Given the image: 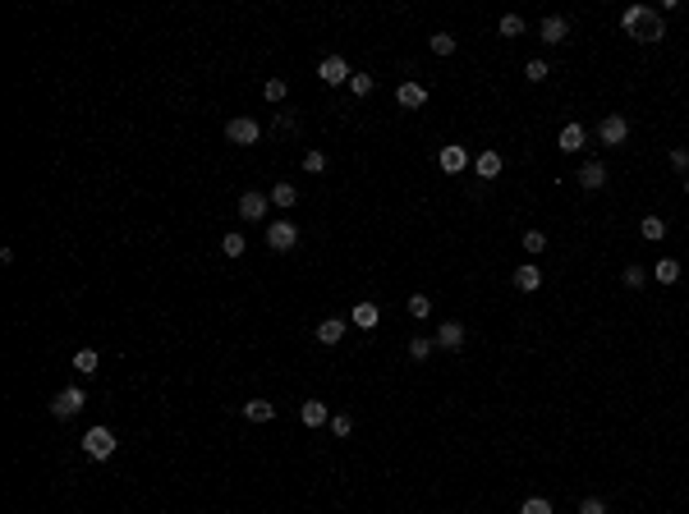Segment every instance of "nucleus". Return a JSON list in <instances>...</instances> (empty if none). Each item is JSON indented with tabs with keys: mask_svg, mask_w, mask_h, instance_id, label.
I'll return each instance as SVG.
<instances>
[{
	"mask_svg": "<svg viewBox=\"0 0 689 514\" xmlns=\"http://www.w3.org/2000/svg\"><path fill=\"white\" fill-rule=\"evenodd\" d=\"M685 193H689V174H685Z\"/></svg>",
	"mask_w": 689,
	"mask_h": 514,
	"instance_id": "ea45409f",
	"label": "nucleus"
},
{
	"mask_svg": "<svg viewBox=\"0 0 689 514\" xmlns=\"http://www.w3.org/2000/svg\"><path fill=\"white\" fill-rule=\"evenodd\" d=\"M226 138L235 143V147H253V143L262 138V124L253 120V115H235V120L226 124Z\"/></svg>",
	"mask_w": 689,
	"mask_h": 514,
	"instance_id": "7ed1b4c3",
	"label": "nucleus"
},
{
	"mask_svg": "<svg viewBox=\"0 0 689 514\" xmlns=\"http://www.w3.org/2000/svg\"><path fill=\"white\" fill-rule=\"evenodd\" d=\"M653 280H657V285H676V280H680V262H676V257H662L653 267Z\"/></svg>",
	"mask_w": 689,
	"mask_h": 514,
	"instance_id": "aec40b11",
	"label": "nucleus"
},
{
	"mask_svg": "<svg viewBox=\"0 0 689 514\" xmlns=\"http://www.w3.org/2000/svg\"><path fill=\"white\" fill-rule=\"evenodd\" d=\"M497 33H501V37H524V18H519V14H506V18L497 23Z\"/></svg>",
	"mask_w": 689,
	"mask_h": 514,
	"instance_id": "bb28decb",
	"label": "nucleus"
},
{
	"mask_svg": "<svg viewBox=\"0 0 689 514\" xmlns=\"http://www.w3.org/2000/svg\"><path fill=\"white\" fill-rule=\"evenodd\" d=\"M267 207H271L267 193H253V189H248L244 198H239V216H244V220H267Z\"/></svg>",
	"mask_w": 689,
	"mask_h": 514,
	"instance_id": "0eeeda50",
	"label": "nucleus"
},
{
	"mask_svg": "<svg viewBox=\"0 0 689 514\" xmlns=\"http://www.w3.org/2000/svg\"><path fill=\"white\" fill-rule=\"evenodd\" d=\"M597 138H602V147H620V143L629 138V120L625 115H607V120L597 124Z\"/></svg>",
	"mask_w": 689,
	"mask_h": 514,
	"instance_id": "423d86ee",
	"label": "nucleus"
},
{
	"mask_svg": "<svg viewBox=\"0 0 689 514\" xmlns=\"http://www.w3.org/2000/svg\"><path fill=\"white\" fill-rule=\"evenodd\" d=\"M501 166H506V161H501V152H478V161H473L478 179H497V174H501Z\"/></svg>",
	"mask_w": 689,
	"mask_h": 514,
	"instance_id": "2eb2a0df",
	"label": "nucleus"
},
{
	"mask_svg": "<svg viewBox=\"0 0 689 514\" xmlns=\"http://www.w3.org/2000/svg\"><path fill=\"white\" fill-rule=\"evenodd\" d=\"M97 363H101V358H97V349H79V354H74V372H83V376H92Z\"/></svg>",
	"mask_w": 689,
	"mask_h": 514,
	"instance_id": "b1692460",
	"label": "nucleus"
},
{
	"mask_svg": "<svg viewBox=\"0 0 689 514\" xmlns=\"http://www.w3.org/2000/svg\"><path fill=\"white\" fill-rule=\"evenodd\" d=\"M579 189H584V193H597V189H602V184H607V166H602V161H584V166H579Z\"/></svg>",
	"mask_w": 689,
	"mask_h": 514,
	"instance_id": "6e6552de",
	"label": "nucleus"
},
{
	"mask_svg": "<svg viewBox=\"0 0 689 514\" xmlns=\"http://www.w3.org/2000/svg\"><path fill=\"white\" fill-rule=\"evenodd\" d=\"M409 317H432V298L428 294H409Z\"/></svg>",
	"mask_w": 689,
	"mask_h": 514,
	"instance_id": "c85d7f7f",
	"label": "nucleus"
},
{
	"mask_svg": "<svg viewBox=\"0 0 689 514\" xmlns=\"http://www.w3.org/2000/svg\"><path fill=\"white\" fill-rule=\"evenodd\" d=\"M304 170L308 174H322L326 170V152H308V157H304Z\"/></svg>",
	"mask_w": 689,
	"mask_h": 514,
	"instance_id": "c9c22d12",
	"label": "nucleus"
},
{
	"mask_svg": "<svg viewBox=\"0 0 689 514\" xmlns=\"http://www.w3.org/2000/svg\"><path fill=\"white\" fill-rule=\"evenodd\" d=\"M519 514H551V501H547V496H529V501L519 505Z\"/></svg>",
	"mask_w": 689,
	"mask_h": 514,
	"instance_id": "7c9ffc66",
	"label": "nucleus"
},
{
	"mask_svg": "<svg viewBox=\"0 0 689 514\" xmlns=\"http://www.w3.org/2000/svg\"><path fill=\"white\" fill-rule=\"evenodd\" d=\"M83 450L92 454V459H111V454H115V432L111 428H87Z\"/></svg>",
	"mask_w": 689,
	"mask_h": 514,
	"instance_id": "39448f33",
	"label": "nucleus"
},
{
	"mask_svg": "<svg viewBox=\"0 0 689 514\" xmlns=\"http://www.w3.org/2000/svg\"><path fill=\"white\" fill-rule=\"evenodd\" d=\"M620 28H625L629 37H639V42H662V37H666L662 14L648 9V5H629L625 14H620Z\"/></svg>",
	"mask_w": 689,
	"mask_h": 514,
	"instance_id": "f257e3e1",
	"label": "nucleus"
},
{
	"mask_svg": "<svg viewBox=\"0 0 689 514\" xmlns=\"http://www.w3.org/2000/svg\"><path fill=\"white\" fill-rule=\"evenodd\" d=\"M317 74H322V83H349L354 79V69H349L341 55H326V60L317 65Z\"/></svg>",
	"mask_w": 689,
	"mask_h": 514,
	"instance_id": "1a4fd4ad",
	"label": "nucleus"
},
{
	"mask_svg": "<svg viewBox=\"0 0 689 514\" xmlns=\"http://www.w3.org/2000/svg\"><path fill=\"white\" fill-rule=\"evenodd\" d=\"M464 166H469V152H464V147H455V143H451V147H441V170L446 174H460Z\"/></svg>",
	"mask_w": 689,
	"mask_h": 514,
	"instance_id": "f3484780",
	"label": "nucleus"
},
{
	"mask_svg": "<svg viewBox=\"0 0 689 514\" xmlns=\"http://www.w3.org/2000/svg\"><path fill=\"white\" fill-rule=\"evenodd\" d=\"M341 335H345V322H341V317H326V322L317 326V340H322V345H341Z\"/></svg>",
	"mask_w": 689,
	"mask_h": 514,
	"instance_id": "4be33fe9",
	"label": "nucleus"
},
{
	"mask_svg": "<svg viewBox=\"0 0 689 514\" xmlns=\"http://www.w3.org/2000/svg\"><path fill=\"white\" fill-rule=\"evenodd\" d=\"M547 60H529V65H524V79H529V83H542V79H547Z\"/></svg>",
	"mask_w": 689,
	"mask_h": 514,
	"instance_id": "2f4dec72",
	"label": "nucleus"
},
{
	"mask_svg": "<svg viewBox=\"0 0 689 514\" xmlns=\"http://www.w3.org/2000/svg\"><path fill=\"white\" fill-rule=\"evenodd\" d=\"M331 432L336 436H349V432H354V418H349V413H336V418H331Z\"/></svg>",
	"mask_w": 689,
	"mask_h": 514,
	"instance_id": "e433bc0d",
	"label": "nucleus"
},
{
	"mask_svg": "<svg viewBox=\"0 0 689 514\" xmlns=\"http://www.w3.org/2000/svg\"><path fill=\"white\" fill-rule=\"evenodd\" d=\"M432 345L436 340H428V335H414V340H409V358H419V363H423V358L432 354Z\"/></svg>",
	"mask_w": 689,
	"mask_h": 514,
	"instance_id": "c756f323",
	"label": "nucleus"
},
{
	"mask_svg": "<svg viewBox=\"0 0 689 514\" xmlns=\"http://www.w3.org/2000/svg\"><path fill=\"white\" fill-rule=\"evenodd\" d=\"M83 404H87V391H83V386H65V391L51 400V413H55V418H79Z\"/></svg>",
	"mask_w": 689,
	"mask_h": 514,
	"instance_id": "20e7f679",
	"label": "nucleus"
},
{
	"mask_svg": "<svg viewBox=\"0 0 689 514\" xmlns=\"http://www.w3.org/2000/svg\"><path fill=\"white\" fill-rule=\"evenodd\" d=\"M349 322H354L358 331H373V326L382 322V313H377V303H354V313H349Z\"/></svg>",
	"mask_w": 689,
	"mask_h": 514,
	"instance_id": "dca6fc26",
	"label": "nucleus"
},
{
	"mask_svg": "<svg viewBox=\"0 0 689 514\" xmlns=\"http://www.w3.org/2000/svg\"><path fill=\"white\" fill-rule=\"evenodd\" d=\"M432 51L436 55H455V37L451 33H432Z\"/></svg>",
	"mask_w": 689,
	"mask_h": 514,
	"instance_id": "473e14b6",
	"label": "nucleus"
},
{
	"mask_svg": "<svg viewBox=\"0 0 689 514\" xmlns=\"http://www.w3.org/2000/svg\"><path fill=\"white\" fill-rule=\"evenodd\" d=\"M561 152H579L588 143V133H584V124H566V129H561Z\"/></svg>",
	"mask_w": 689,
	"mask_h": 514,
	"instance_id": "a211bd4d",
	"label": "nucleus"
},
{
	"mask_svg": "<svg viewBox=\"0 0 689 514\" xmlns=\"http://www.w3.org/2000/svg\"><path fill=\"white\" fill-rule=\"evenodd\" d=\"M395 101H400L404 111H419V106L428 101V92H423V83H400L395 87Z\"/></svg>",
	"mask_w": 689,
	"mask_h": 514,
	"instance_id": "f8f14e48",
	"label": "nucleus"
},
{
	"mask_svg": "<svg viewBox=\"0 0 689 514\" xmlns=\"http://www.w3.org/2000/svg\"><path fill=\"white\" fill-rule=\"evenodd\" d=\"M299 418H304V428H322V423H331V413H326V404H322V400H304Z\"/></svg>",
	"mask_w": 689,
	"mask_h": 514,
	"instance_id": "4468645a",
	"label": "nucleus"
},
{
	"mask_svg": "<svg viewBox=\"0 0 689 514\" xmlns=\"http://www.w3.org/2000/svg\"><path fill=\"white\" fill-rule=\"evenodd\" d=\"M542 248H547V235H542V230H529V235H524V253H542Z\"/></svg>",
	"mask_w": 689,
	"mask_h": 514,
	"instance_id": "f704fd0d",
	"label": "nucleus"
},
{
	"mask_svg": "<svg viewBox=\"0 0 689 514\" xmlns=\"http://www.w3.org/2000/svg\"><path fill=\"white\" fill-rule=\"evenodd\" d=\"M221 253H226V257H244L248 253V239L244 235H226V239H221Z\"/></svg>",
	"mask_w": 689,
	"mask_h": 514,
	"instance_id": "393cba45",
	"label": "nucleus"
},
{
	"mask_svg": "<svg viewBox=\"0 0 689 514\" xmlns=\"http://www.w3.org/2000/svg\"><path fill=\"white\" fill-rule=\"evenodd\" d=\"M648 285V271L644 267H625V289H644Z\"/></svg>",
	"mask_w": 689,
	"mask_h": 514,
	"instance_id": "72a5a7b5",
	"label": "nucleus"
},
{
	"mask_svg": "<svg viewBox=\"0 0 689 514\" xmlns=\"http://www.w3.org/2000/svg\"><path fill=\"white\" fill-rule=\"evenodd\" d=\"M244 418L248 423H271V418H276V404H271V400H248L244 404Z\"/></svg>",
	"mask_w": 689,
	"mask_h": 514,
	"instance_id": "6ab92c4d",
	"label": "nucleus"
},
{
	"mask_svg": "<svg viewBox=\"0 0 689 514\" xmlns=\"http://www.w3.org/2000/svg\"><path fill=\"white\" fill-rule=\"evenodd\" d=\"M515 289H524V294H533V289H542V271L533 267V262H524V267H515Z\"/></svg>",
	"mask_w": 689,
	"mask_h": 514,
	"instance_id": "ddd939ff",
	"label": "nucleus"
},
{
	"mask_svg": "<svg viewBox=\"0 0 689 514\" xmlns=\"http://www.w3.org/2000/svg\"><path fill=\"white\" fill-rule=\"evenodd\" d=\"M267 198L271 202H276V207H294V202H299V189H294V184H271V193H267Z\"/></svg>",
	"mask_w": 689,
	"mask_h": 514,
	"instance_id": "412c9836",
	"label": "nucleus"
},
{
	"mask_svg": "<svg viewBox=\"0 0 689 514\" xmlns=\"http://www.w3.org/2000/svg\"><path fill=\"white\" fill-rule=\"evenodd\" d=\"M671 166L676 170H689V152L685 147H671Z\"/></svg>",
	"mask_w": 689,
	"mask_h": 514,
	"instance_id": "4c0bfd02",
	"label": "nucleus"
},
{
	"mask_svg": "<svg viewBox=\"0 0 689 514\" xmlns=\"http://www.w3.org/2000/svg\"><path fill=\"white\" fill-rule=\"evenodd\" d=\"M639 235H644L648 244H657V239L666 235V220L662 216H644V220H639Z\"/></svg>",
	"mask_w": 689,
	"mask_h": 514,
	"instance_id": "5701e85b",
	"label": "nucleus"
},
{
	"mask_svg": "<svg viewBox=\"0 0 689 514\" xmlns=\"http://www.w3.org/2000/svg\"><path fill=\"white\" fill-rule=\"evenodd\" d=\"M285 92H290L285 79H267V87H262V96H267V101H285Z\"/></svg>",
	"mask_w": 689,
	"mask_h": 514,
	"instance_id": "cd10ccee",
	"label": "nucleus"
},
{
	"mask_svg": "<svg viewBox=\"0 0 689 514\" xmlns=\"http://www.w3.org/2000/svg\"><path fill=\"white\" fill-rule=\"evenodd\" d=\"M267 248L271 253H294L299 248V225L294 220H267Z\"/></svg>",
	"mask_w": 689,
	"mask_h": 514,
	"instance_id": "f03ea898",
	"label": "nucleus"
},
{
	"mask_svg": "<svg viewBox=\"0 0 689 514\" xmlns=\"http://www.w3.org/2000/svg\"><path fill=\"white\" fill-rule=\"evenodd\" d=\"M566 37H570V18H561V14L542 18V42H547V46H561Z\"/></svg>",
	"mask_w": 689,
	"mask_h": 514,
	"instance_id": "9b49d317",
	"label": "nucleus"
},
{
	"mask_svg": "<svg viewBox=\"0 0 689 514\" xmlns=\"http://www.w3.org/2000/svg\"><path fill=\"white\" fill-rule=\"evenodd\" d=\"M579 514H607V505H602V501H597V496H588L584 505H579Z\"/></svg>",
	"mask_w": 689,
	"mask_h": 514,
	"instance_id": "58836bf2",
	"label": "nucleus"
},
{
	"mask_svg": "<svg viewBox=\"0 0 689 514\" xmlns=\"http://www.w3.org/2000/svg\"><path fill=\"white\" fill-rule=\"evenodd\" d=\"M373 87H377L373 74H354V79H349V92L354 96H373Z\"/></svg>",
	"mask_w": 689,
	"mask_h": 514,
	"instance_id": "a878e982",
	"label": "nucleus"
},
{
	"mask_svg": "<svg viewBox=\"0 0 689 514\" xmlns=\"http://www.w3.org/2000/svg\"><path fill=\"white\" fill-rule=\"evenodd\" d=\"M464 335H469L464 322H441V326H436V345H441V349H464Z\"/></svg>",
	"mask_w": 689,
	"mask_h": 514,
	"instance_id": "9d476101",
	"label": "nucleus"
}]
</instances>
